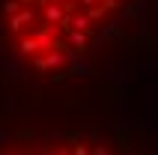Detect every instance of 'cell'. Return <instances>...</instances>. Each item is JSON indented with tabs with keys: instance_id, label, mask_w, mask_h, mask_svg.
<instances>
[{
	"instance_id": "7a4b0ae2",
	"label": "cell",
	"mask_w": 158,
	"mask_h": 155,
	"mask_svg": "<svg viewBox=\"0 0 158 155\" xmlns=\"http://www.w3.org/2000/svg\"><path fill=\"white\" fill-rule=\"evenodd\" d=\"M0 155H158V128L110 111L0 116Z\"/></svg>"
},
{
	"instance_id": "6da1fadb",
	"label": "cell",
	"mask_w": 158,
	"mask_h": 155,
	"mask_svg": "<svg viewBox=\"0 0 158 155\" xmlns=\"http://www.w3.org/2000/svg\"><path fill=\"white\" fill-rule=\"evenodd\" d=\"M158 51V0H0V116L123 107Z\"/></svg>"
}]
</instances>
